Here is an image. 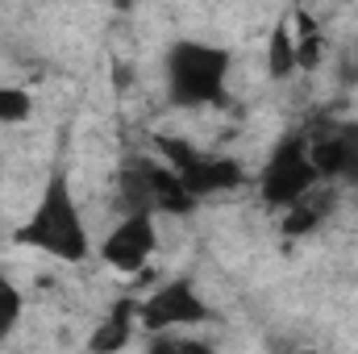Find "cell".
I'll use <instances>...</instances> for the list:
<instances>
[{
	"label": "cell",
	"mask_w": 358,
	"mask_h": 354,
	"mask_svg": "<svg viewBox=\"0 0 358 354\" xmlns=\"http://www.w3.org/2000/svg\"><path fill=\"white\" fill-rule=\"evenodd\" d=\"M17 242L50 255L59 263H88L92 259L88 221H84V208L71 192L67 171H50V179L42 183V192L29 208V217L17 229Z\"/></svg>",
	"instance_id": "6da1fadb"
},
{
	"label": "cell",
	"mask_w": 358,
	"mask_h": 354,
	"mask_svg": "<svg viewBox=\"0 0 358 354\" xmlns=\"http://www.w3.org/2000/svg\"><path fill=\"white\" fill-rule=\"evenodd\" d=\"M167 71V96L179 108H208V104H225L229 100V71H234V55L217 42H200V38H179L167 46L163 59Z\"/></svg>",
	"instance_id": "7a4b0ae2"
},
{
	"label": "cell",
	"mask_w": 358,
	"mask_h": 354,
	"mask_svg": "<svg viewBox=\"0 0 358 354\" xmlns=\"http://www.w3.org/2000/svg\"><path fill=\"white\" fill-rule=\"evenodd\" d=\"M317 167H313V155H308V138L304 134H287L263 163V176H259V196L263 204L275 213H287L296 208L304 196L317 192Z\"/></svg>",
	"instance_id": "3957f363"
},
{
	"label": "cell",
	"mask_w": 358,
	"mask_h": 354,
	"mask_svg": "<svg viewBox=\"0 0 358 354\" xmlns=\"http://www.w3.org/2000/svg\"><path fill=\"white\" fill-rule=\"evenodd\" d=\"M117 192H121V200H125L129 213H150V217H159V213L183 217V213H192L200 204L176 179V171L167 163H155V159L125 163L121 176H117Z\"/></svg>",
	"instance_id": "277c9868"
},
{
	"label": "cell",
	"mask_w": 358,
	"mask_h": 354,
	"mask_svg": "<svg viewBox=\"0 0 358 354\" xmlns=\"http://www.w3.org/2000/svg\"><path fill=\"white\" fill-rule=\"evenodd\" d=\"M159 150L167 159V167L176 171V179L200 200V196H217V192H234L246 171L238 159H225V155H208V150H196L187 142L176 138H159Z\"/></svg>",
	"instance_id": "5b68a950"
},
{
	"label": "cell",
	"mask_w": 358,
	"mask_h": 354,
	"mask_svg": "<svg viewBox=\"0 0 358 354\" xmlns=\"http://www.w3.org/2000/svg\"><path fill=\"white\" fill-rule=\"evenodd\" d=\"M204 321H208V304L196 292V283L183 275L159 283L146 300H138V330L146 334H183Z\"/></svg>",
	"instance_id": "8992f818"
},
{
	"label": "cell",
	"mask_w": 358,
	"mask_h": 354,
	"mask_svg": "<svg viewBox=\"0 0 358 354\" xmlns=\"http://www.w3.org/2000/svg\"><path fill=\"white\" fill-rule=\"evenodd\" d=\"M155 250H159V217H150V213H125L100 242V259L125 275L142 271L155 259Z\"/></svg>",
	"instance_id": "52a82bcc"
},
{
	"label": "cell",
	"mask_w": 358,
	"mask_h": 354,
	"mask_svg": "<svg viewBox=\"0 0 358 354\" xmlns=\"http://www.w3.org/2000/svg\"><path fill=\"white\" fill-rule=\"evenodd\" d=\"M304 138H308V155H313L317 176L358 183V121H338V125H325V129L304 134Z\"/></svg>",
	"instance_id": "ba28073f"
},
{
	"label": "cell",
	"mask_w": 358,
	"mask_h": 354,
	"mask_svg": "<svg viewBox=\"0 0 358 354\" xmlns=\"http://www.w3.org/2000/svg\"><path fill=\"white\" fill-rule=\"evenodd\" d=\"M138 334V300H117L92 330L88 354H121Z\"/></svg>",
	"instance_id": "9c48e42d"
},
{
	"label": "cell",
	"mask_w": 358,
	"mask_h": 354,
	"mask_svg": "<svg viewBox=\"0 0 358 354\" xmlns=\"http://www.w3.org/2000/svg\"><path fill=\"white\" fill-rule=\"evenodd\" d=\"M267 71L275 76V80H287V76H296V71H300V59H296V38H292V29H287L283 21L271 29Z\"/></svg>",
	"instance_id": "30bf717a"
},
{
	"label": "cell",
	"mask_w": 358,
	"mask_h": 354,
	"mask_svg": "<svg viewBox=\"0 0 358 354\" xmlns=\"http://www.w3.org/2000/svg\"><path fill=\"white\" fill-rule=\"evenodd\" d=\"M329 204H334V200H329L325 192H313V196H304L296 208H287V213H283V229H287L292 238H300V234L317 229V225H321V217L329 213Z\"/></svg>",
	"instance_id": "8fae6325"
},
{
	"label": "cell",
	"mask_w": 358,
	"mask_h": 354,
	"mask_svg": "<svg viewBox=\"0 0 358 354\" xmlns=\"http://www.w3.org/2000/svg\"><path fill=\"white\" fill-rule=\"evenodd\" d=\"M21 309H25V300H21V288L8 279V275H0V346L8 342V334L17 330V321H21Z\"/></svg>",
	"instance_id": "7c38bea8"
},
{
	"label": "cell",
	"mask_w": 358,
	"mask_h": 354,
	"mask_svg": "<svg viewBox=\"0 0 358 354\" xmlns=\"http://www.w3.org/2000/svg\"><path fill=\"white\" fill-rule=\"evenodd\" d=\"M146 354H213V346L192 334H150Z\"/></svg>",
	"instance_id": "4fadbf2b"
},
{
	"label": "cell",
	"mask_w": 358,
	"mask_h": 354,
	"mask_svg": "<svg viewBox=\"0 0 358 354\" xmlns=\"http://www.w3.org/2000/svg\"><path fill=\"white\" fill-rule=\"evenodd\" d=\"M34 113V100L25 88H0V125H21Z\"/></svg>",
	"instance_id": "5bb4252c"
},
{
	"label": "cell",
	"mask_w": 358,
	"mask_h": 354,
	"mask_svg": "<svg viewBox=\"0 0 358 354\" xmlns=\"http://www.w3.org/2000/svg\"><path fill=\"white\" fill-rule=\"evenodd\" d=\"M350 67H355V80H358V42H355V59H350Z\"/></svg>",
	"instance_id": "9a60e30c"
},
{
	"label": "cell",
	"mask_w": 358,
	"mask_h": 354,
	"mask_svg": "<svg viewBox=\"0 0 358 354\" xmlns=\"http://www.w3.org/2000/svg\"><path fill=\"white\" fill-rule=\"evenodd\" d=\"M304 354H313V351H304Z\"/></svg>",
	"instance_id": "2e32d148"
}]
</instances>
